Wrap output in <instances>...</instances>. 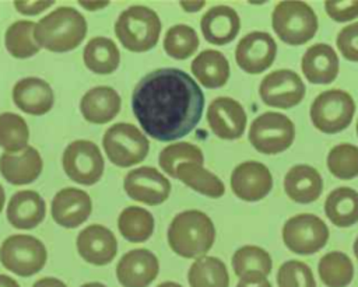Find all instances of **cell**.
Masks as SVG:
<instances>
[{"label":"cell","mask_w":358,"mask_h":287,"mask_svg":"<svg viewBox=\"0 0 358 287\" xmlns=\"http://www.w3.org/2000/svg\"><path fill=\"white\" fill-rule=\"evenodd\" d=\"M131 109L148 136L159 141H173L189 134L200 122L204 95L183 70L157 69L134 87Z\"/></svg>","instance_id":"obj_1"},{"label":"cell","mask_w":358,"mask_h":287,"mask_svg":"<svg viewBox=\"0 0 358 287\" xmlns=\"http://www.w3.org/2000/svg\"><path fill=\"white\" fill-rule=\"evenodd\" d=\"M214 239V224L200 210L178 213L168 228V244L171 249L176 255L187 259L204 256L211 249Z\"/></svg>","instance_id":"obj_2"},{"label":"cell","mask_w":358,"mask_h":287,"mask_svg":"<svg viewBox=\"0 0 358 287\" xmlns=\"http://www.w3.org/2000/svg\"><path fill=\"white\" fill-rule=\"evenodd\" d=\"M87 35L84 15L73 7H59L46 14L35 27L38 43L50 52H69Z\"/></svg>","instance_id":"obj_3"},{"label":"cell","mask_w":358,"mask_h":287,"mask_svg":"<svg viewBox=\"0 0 358 287\" xmlns=\"http://www.w3.org/2000/svg\"><path fill=\"white\" fill-rule=\"evenodd\" d=\"M115 34L127 50L147 52L159 39L161 20L147 6H130L116 20Z\"/></svg>","instance_id":"obj_4"},{"label":"cell","mask_w":358,"mask_h":287,"mask_svg":"<svg viewBox=\"0 0 358 287\" xmlns=\"http://www.w3.org/2000/svg\"><path fill=\"white\" fill-rule=\"evenodd\" d=\"M271 25L282 42L298 46L315 36L317 17L303 1H281L273 10Z\"/></svg>","instance_id":"obj_5"},{"label":"cell","mask_w":358,"mask_h":287,"mask_svg":"<svg viewBox=\"0 0 358 287\" xmlns=\"http://www.w3.org/2000/svg\"><path fill=\"white\" fill-rule=\"evenodd\" d=\"M102 146L112 164L127 168L147 157L150 141L134 125L119 122L105 132Z\"/></svg>","instance_id":"obj_6"},{"label":"cell","mask_w":358,"mask_h":287,"mask_svg":"<svg viewBox=\"0 0 358 287\" xmlns=\"http://www.w3.org/2000/svg\"><path fill=\"white\" fill-rule=\"evenodd\" d=\"M48 252L43 242L32 235H10L0 246L1 265L21 277H29L42 270Z\"/></svg>","instance_id":"obj_7"},{"label":"cell","mask_w":358,"mask_h":287,"mask_svg":"<svg viewBox=\"0 0 358 287\" xmlns=\"http://www.w3.org/2000/svg\"><path fill=\"white\" fill-rule=\"evenodd\" d=\"M355 112L352 97L343 90H327L320 92L310 105V120L313 126L327 134L338 133L348 127Z\"/></svg>","instance_id":"obj_8"},{"label":"cell","mask_w":358,"mask_h":287,"mask_svg":"<svg viewBox=\"0 0 358 287\" xmlns=\"http://www.w3.org/2000/svg\"><path fill=\"white\" fill-rule=\"evenodd\" d=\"M295 137L291 119L278 112H264L250 125L249 141L263 154H277L287 150Z\"/></svg>","instance_id":"obj_9"},{"label":"cell","mask_w":358,"mask_h":287,"mask_svg":"<svg viewBox=\"0 0 358 287\" xmlns=\"http://www.w3.org/2000/svg\"><path fill=\"white\" fill-rule=\"evenodd\" d=\"M62 164L66 175L71 181L87 186L96 183L105 168L101 150L90 140L71 141L64 148Z\"/></svg>","instance_id":"obj_10"},{"label":"cell","mask_w":358,"mask_h":287,"mask_svg":"<svg viewBox=\"0 0 358 287\" xmlns=\"http://www.w3.org/2000/svg\"><path fill=\"white\" fill-rule=\"evenodd\" d=\"M329 239V228L322 218L303 213L288 218L282 227L285 246L299 255H310L322 249Z\"/></svg>","instance_id":"obj_11"},{"label":"cell","mask_w":358,"mask_h":287,"mask_svg":"<svg viewBox=\"0 0 358 287\" xmlns=\"http://www.w3.org/2000/svg\"><path fill=\"white\" fill-rule=\"evenodd\" d=\"M259 92L266 105L288 109L302 101L305 97V84L295 71L281 69L268 73L262 80Z\"/></svg>","instance_id":"obj_12"},{"label":"cell","mask_w":358,"mask_h":287,"mask_svg":"<svg viewBox=\"0 0 358 287\" xmlns=\"http://www.w3.org/2000/svg\"><path fill=\"white\" fill-rule=\"evenodd\" d=\"M127 196L136 202L157 206L171 193V182L152 167H140L129 171L123 181Z\"/></svg>","instance_id":"obj_13"},{"label":"cell","mask_w":358,"mask_h":287,"mask_svg":"<svg viewBox=\"0 0 358 287\" xmlns=\"http://www.w3.org/2000/svg\"><path fill=\"white\" fill-rule=\"evenodd\" d=\"M277 53V43L267 32L253 31L245 35L236 45V64L249 74H259L267 70Z\"/></svg>","instance_id":"obj_14"},{"label":"cell","mask_w":358,"mask_h":287,"mask_svg":"<svg viewBox=\"0 0 358 287\" xmlns=\"http://www.w3.org/2000/svg\"><path fill=\"white\" fill-rule=\"evenodd\" d=\"M273 188L268 168L257 161H245L231 174V189L242 200L257 202L266 197Z\"/></svg>","instance_id":"obj_15"},{"label":"cell","mask_w":358,"mask_h":287,"mask_svg":"<svg viewBox=\"0 0 358 287\" xmlns=\"http://www.w3.org/2000/svg\"><path fill=\"white\" fill-rule=\"evenodd\" d=\"M243 106L229 97H218L211 101L207 109V122L215 136L225 140L241 137L246 127Z\"/></svg>","instance_id":"obj_16"},{"label":"cell","mask_w":358,"mask_h":287,"mask_svg":"<svg viewBox=\"0 0 358 287\" xmlns=\"http://www.w3.org/2000/svg\"><path fill=\"white\" fill-rule=\"evenodd\" d=\"M158 272L157 256L145 248L126 252L116 266V277L123 287H148Z\"/></svg>","instance_id":"obj_17"},{"label":"cell","mask_w":358,"mask_h":287,"mask_svg":"<svg viewBox=\"0 0 358 287\" xmlns=\"http://www.w3.org/2000/svg\"><path fill=\"white\" fill-rule=\"evenodd\" d=\"M77 251L85 262L103 266L110 263L116 256L117 241L109 228L101 224H91L80 231Z\"/></svg>","instance_id":"obj_18"},{"label":"cell","mask_w":358,"mask_h":287,"mask_svg":"<svg viewBox=\"0 0 358 287\" xmlns=\"http://www.w3.org/2000/svg\"><path fill=\"white\" fill-rule=\"evenodd\" d=\"M92 203L87 192L77 188H64L59 190L50 206L53 220L64 228L81 225L91 214Z\"/></svg>","instance_id":"obj_19"},{"label":"cell","mask_w":358,"mask_h":287,"mask_svg":"<svg viewBox=\"0 0 358 287\" xmlns=\"http://www.w3.org/2000/svg\"><path fill=\"white\" fill-rule=\"evenodd\" d=\"M13 101L17 108L28 115H45L55 102L50 84L39 77H25L13 87Z\"/></svg>","instance_id":"obj_20"},{"label":"cell","mask_w":358,"mask_h":287,"mask_svg":"<svg viewBox=\"0 0 358 287\" xmlns=\"http://www.w3.org/2000/svg\"><path fill=\"white\" fill-rule=\"evenodd\" d=\"M120 95L115 88L108 85H98L88 90L80 101V111L84 119L95 125L110 122L120 112Z\"/></svg>","instance_id":"obj_21"},{"label":"cell","mask_w":358,"mask_h":287,"mask_svg":"<svg viewBox=\"0 0 358 287\" xmlns=\"http://www.w3.org/2000/svg\"><path fill=\"white\" fill-rule=\"evenodd\" d=\"M46 214L43 197L35 190L14 193L7 204V220L18 230H32L41 224Z\"/></svg>","instance_id":"obj_22"},{"label":"cell","mask_w":358,"mask_h":287,"mask_svg":"<svg viewBox=\"0 0 358 287\" xmlns=\"http://www.w3.org/2000/svg\"><path fill=\"white\" fill-rule=\"evenodd\" d=\"M42 158L36 148L28 146L20 154L3 153L0 155V174L11 185L34 182L42 172Z\"/></svg>","instance_id":"obj_23"},{"label":"cell","mask_w":358,"mask_h":287,"mask_svg":"<svg viewBox=\"0 0 358 287\" xmlns=\"http://www.w3.org/2000/svg\"><path fill=\"white\" fill-rule=\"evenodd\" d=\"M305 78L312 84H329L338 74V57L327 43H316L306 49L301 60Z\"/></svg>","instance_id":"obj_24"},{"label":"cell","mask_w":358,"mask_h":287,"mask_svg":"<svg viewBox=\"0 0 358 287\" xmlns=\"http://www.w3.org/2000/svg\"><path fill=\"white\" fill-rule=\"evenodd\" d=\"M203 36L213 45H225L235 39L241 28L238 13L229 6L211 7L200 21Z\"/></svg>","instance_id":"obj_25"},{"label":"cell","mask_w":358,"mask_h":287,"mask_svg":"<svg viewBox=\"0 0 358 287\" xmlns=\"http://www.w3.org/2000/svg\"><path fill=\"white\" fill-rule=\"evenodd\" d=\"M323 181L317 169L310 165H294L284 176V190L287 196L301 204L312 203L319 199Z\"/></svg>","instance_id":"obj_26"},{"label":"cell","mask_w":358,"mask_h":287,"mask_svg":"<svg viewBox=\"0 0 358 287\" xmlns=\"http://www.w3.org/2000/svg\"><path fill=\"white\" fill-rule=\"evenodd\" d=\"M190 67L197 81L207 88H220L229 78V63L220 50L206 49L200 52Z\"/></svg>","instance_id":"obj_27"},{"label":"cell","mask_w":358,"mask_h":287,"mask_svg":"<svg viewBox=\"0 0 358 287\" xmlns=\"http://www.w3.org/2000/svg\"><path fill=\"white\" fill-rule=\"evenodd\" d=\"M324 213L336 227H351L358 221V192L341 186L329 193L324 202Z\"/></svg>","instance_id":"obj_28"},{"label":"cell","mask_w":358,"mask_h":287,"mask_svg":"<svg viewBox=\"0 0 358 287\" xmlns=\"http://www.w3.org/2000/svg\"><path fill=\"white\" fill-rule=\"evenodd\" d=\"M83 59L87 69L92 73L110 74L120 63V52L112 39L95 36L85 45Z\"/></svg>","instance_id":"obj_29"},{"label":"cell","mask_w":358,"mask_h":287,"mask_svg":"<svg viewBox=\"0 0 358 287\" xmlns=\"http://www.w3.org/2000/svg\"><path fill=\"white\" fill-rule=\"evenodd\" d=\"M176 179H180L193 190L208 197L217 199L225 193L222 181L197 162H183L178 165Z\"/></svg>","instance_id":"obj_30"},{"label":"cell","mask_w":358,"mask_h":287,"mask_svg":"<svg viewBox=\"0 0 358 287\" xmlns=\"http://www.w3.org/2000/svg\"><path fill=\"white\" fill-rule=\"evenodd\" d=\"M190 287H229V274L225 263L215 256L196 259L187 273Z\"/></svg>","instance_id":"obj_31"},{"label":"cell","mask_w":358,"mask_h":287,"mask_svg":"<svg viewBox=\"0 0 358 287\" xmlns=\"http://www.w3.org/2000/svg\"><path fill=\"white\" fill-rule=\"evenodd\" d=\"M117 228L129 242H144L154 232V217L140 206H129L119 214Z\"/></svg>","instance_id":"obj_32"},{"label":"cell","mask_w":358,"mask_h":287,"mask_svg":"<svg viewBox=\"0 0 358 287\" xmlns=\"http://www.w3.org/2000/svg\"><path fill=\"white\" fill-rule=\"evenodd\" d=\"M35 27L36 22L21 20L7 28L4 45L13 57L28 59L39 52L41 45L35 38Z\"/></svg>","instance_id":"obj_33"},{"label":"cell","mask_w":358,"mask_h":287,"mask_svg":"<svg viewBox=\"0 0 358 287\" xmlns=\"http://www.w3.org/2000/svg\"><path fill=\"white\" fill-rule=\"evenodd\" d=\"M319 277L327 287H347L354 277L351 259L343 252H329L319 260Z\"/></svg>","instance_id":"obj_34"},{"label":"cell","mask_w":358,"mask_h":287,"mask_svg":"<svg viewBox=\"0 0 358 287\" xmlns=\"http://www.w3.org/2000/svg\"><path fill=\"white\" fill-rule=\"evenodd\" d=\"M29 129L22 116L14 112L0 115V147L4 153H21L28 147Z\"/></svg>","instance_id":"obj_35"},{"label":"cell","mask_w":358,"mask_h":287,"mask_svg":"<svg viewBox=\"0 0 358 287\" xmlns=\"http://www.w3.org/2000/svg\"><path fill=\"white\" fill-rule=\"evenodd\" d=\"M271 258L267 251L255 245H245L235 251L232 256V269L241 279L245 274L259 273L263 276L271 272Z\"/></svg>","instance_id":"obj_36"},{"label":"cell","mask_w":358,"mask_h":287,"mask_svg":"<svg viewBox=\"0 0 358 287\" xmlns=\"http://www.w3.org/2000/svg\"><path fill=\"white\" fill-rule=\"evenodd\" d=\"M199 46V36L190 25L176 24L171 27L164 38V49L168 56L183 60L190 57Z\"/></svg>","instance_id":"obj_37"},{"label":"cell","mask_w":358,"mask_h":287,"mask_svg":"<svg viewBox=\"0 0 358 287\" xmlns=\"http://www.w3.org/2000/svg\"><path fill=\"white\" fill-rule=\"evenodd\" d=\"M159 167L172 178H176V168L178 165L183 162H197L203 165L204 162V155L200 147L187 143V141H180V143H173L166 146L161 153H159Z\"/></svg>","instance_id":"obj_38"},{"label":"cell","mask_w":358,"mask_h":287,"mask_svg":"<svg viewBox=\"0 0 358 287\" xmlns=\"http://www.w3.org/2000/svg\"><path fill=\"white\" fill-rule=\"evenodd\" d=\"M327 168L338 179L358 176V147L348 143L333 147L327 155Z\"/></svg>","instance_id":"obj_39"},{"label":"cell","mask_w":358,"mask_h":287,"mask_svg":"<svg viewBox=\"0 0 358 287\" xmlns=\"http://www.w3.org/2000/svg\"><path fill=\"white\" fill-rule=\"evenodd\" d=\"M278 287H316L310 267L301 260H287L277 272Z\"/></svg>","instance_id":"obj_40"},{"label":"cell","mask_w":358,"mask_h":287,"mask_svg":"<svg viewBox=\"0 0 358 287\" xmlns=\"http://www.w3.org/2000/svg\"><path fill=\"white\" fill-rule=\"evenodd\" d=\"M337 48L351 62H358V22L341 28L337 35Z\"/></svg>","instance_id":"obj_41"},{"label":"cell","mask_w":358,"mask_h":287,"mask_svg":"<svg viewBox=\"0 0 358 287\" xmlns=\"http://www.w3.org/2000/svg\"><path fill=\"white\" fill-rule=\"evenodd\" d=\"M324 8L329 17L337 22L351 21L358 17V0L355 1H324Z\"/></svg>","instance_id":"obj_42"},{"label":"cell","mask_w":358,"mask_h":287,"mask_svg":"<svg viewBox=\"0 0 358 287\" xmlns=\"http://www.w3.org/2000/svg\"><path fill=\"white\" fill-rule=\"evenodd\" d=\"M55 1H14V7L17 11H20L21 14L25 15H36L42 11H45L46 8H49Z\"/></svg>","instance_id":"obj_43"},{"label":"cell","mask_w":358,"mask_h":287,"mask_svg":"<svg viewBox=\"0 0 358 287\" xmlns=\"http://www.w3.org/2000/svg\"><path fill=\"white\" fill-rule=\"evenodd\" d=\"M236 287H271V284L266 279V276L259 273H250V274L242 276Z\"/></svg>","instance_id":"obj_44"},{"label":"cell","mask_w":358,"mask_h":287,"mask_svg":"<svg viewBox=\"0 0 358 287\" xmlns=\"http://www.w3.org/2000/svg\"><path fill=\"white\" fill-rule=\"evenodd\" d=\"M32 287H67L62 280L56 277H42L36 280Z\"/></svg>","instance_id":"obj_45"},{"label":"cell","mask_w":358,"mask_h":287,"mask_svg":"<svg viewBox=\"0 0 358 287\" xmlns=\"http://www.w3.org/2000/svg\"><path fill=\"white\" fill-rule=\"evenodd\" d=\"M206 1H180V7L187 13H196L204 7Z\"/></svg>","instance_id":"obj_46"},{"label":"cell","mask_w":358,"mask_h":287,"mask_svg":"<svg viewBox=\"0 0 358 287\" xmlns=\"http://www.w3.org/2000/svg\"><path fill=\"white\" fill-rule=\"evenodd\" d=\"M78 3L81 7H84L85 10H90V11L103 8L109 4V1H78Z\"/></svg>","instance_id":"obj_47"},{"label":"cell","mask_w":358,"mask_h":287,"mask_svg":"<svg viewBox=\"0 0 358 287\" xmlns=\"http://www.w3.org/2000/svg\"><path fill=\"white\" fill-rule=\"evenodd\" d=\"M0 287H20V284L13 277L0 274Z\"/></svg>","instance_id":"obj_48"},{"label":"cell","mask_w":358,"mask_h":287,"mask_svg":"<svg viewBox=\"0 0 358 287\" xmlns=\"http://www.w3.org/2000/svg\"><path fill=\"white\" fill-rule=\"evenodd\" d=\"M4 203H6V193H4L3 186L0 185V213H1L3 207H4Z\"/></svg>","instance_id":"obj_49"},{"label":"cell","mask_w":358,"mask_h":287,"mask_svg":"<svg viewBox=\"0 0 358 287\" xmlns=\"http://www.w3.org/2000/svg\"><path fill=\"white\" fill-rule=\"evenodd\" d=\"M157 287H182V286L178 283H173V281H164V283L158 284Z\"/></svg>","instance_id":"obj_50"},{"label":"cell","mask_w":358,"mask_h":287,"mask_svg":"<svg viewBox=\"0 0 358 287\" xmlns=\"http://www.w3.org/2000/svg\"><path fill=\"white\" fill-rule=\"evenodd\" d=\"M80 287H106L105 284H102V283H85V284H83V286H80Z\"/></svg>","instance_id":"obj_51"},{"label":"cell","mask_w":358,"mask_h":287,"mask_svg":"<svg viewBox=\"0 0 358 287\" xmlns=\"http://www.w3.org/2000/svg\"><path fill=\"white\" fill-rule=\"evenodd\" d=\"M354 253H355V258L358 259V237H357V239L354 242Z\"/></svg>","instance_id":"obj_52"},{"label":"cell","mask_w":358,"mask_h":287,"mask_svg":"<svg viewBox=\"0 0 358 287\" xmlns=\"http://www.w3.org/2000/svg\"><path fill=\"white\" fill-rule=\"evenodd\" d=\"M357 134H358V122H357Z\"/></svg>","instance_id":"obj_53"}]
</instances>
